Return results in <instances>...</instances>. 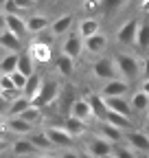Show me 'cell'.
<instances>
[{"instance_id":"obj_1","label":"cell","mask_w":149,"mask_h":158,"mask_svg":"<svg viewBox=\"0 0 149 158\" xmlns=\"http://www.w3.org/2000/svg\"><path fill=\"white\" fill-rule=\"evenodd\" d=\"M114 64L119 70V77L125 81H136L138 77H143V62H138L136 57L127 55V53H116L114 55Z\"/></svg>"},{"instance_id":"obj_2","label":"cell","mask_w":149,"mask_h":158,"mask_svg":"<svg viewBox=\"0 0 149 158\" xmlns=\"http://www.w3.org/2000/svg\"><path fill=\"white\" fill-rule=\"evenodd\" d=\"M92 75L95 79L107 84L112 79H119V70H116V64H114V57H99L95 64H92Z\"/></svg>"},{"instance_id":"obj_3","label":"cell","mask_w":149,"mask_h":158,"mask_svg":"<svg viewBox=\"0 0 149 158\" xmlns=\"http://www.w3.org/2000/svg\"><path fill=\"white\" fill-rule=\"evenodd\" d=\"M86 154H90L92 158H103V156L114 154V145L105 138H101L99 134H90L86 138Z\"/></svg>"},{"instance_id":"obj_4","label":"cell","mask_w":149,"mask_h":158,"mask_svg":"<svg viewBox=\"0 0 149 158\" xmlns=\"http://www.w3.org/2000/svg\"><path fill=\"white\" fill-rule=\"evenodd\" d=\"M44 132H46V136L50 138V143H53L55 149H62V152L74 149V138H72L62 125H50V127H46Z\"/></svg>"},{"instance_id":"obj_5","label":"cell","mask_w":149,"mask_h":158,"mask_svg":"<svg viewBox=\"0 0 149 158\" xmlns=\"http://www.w3.org/2000/svg\"><path fill=\"white\" fill-rule=\"evenodd\" d=\"M59 97V84L57 81H46L44 79V84H42V90H40V94H37L35 99H33V106H37V108H46V106H50L55 99Z\"/></svg>"},{"instance_id":"obj_6","label":"cell","mask_w":149,"mask_h":158,"mask_svg":"<svg viewBox=\"0 0 149 158\" xmlns=\"http://www.w3.org/2000/svg\"><path fill=\"white\" fill-rule=\"evenodd\" d=\"M138 24H140L138 18L125 20V22L116 29V42H119V44H125V46L134 44V42H136V33H138Z\"/></svg>"},{"instance_id":"obj_7","label":"cell","mask_w":149,"mask_h":158,"mask_svg":"<svg viewBox=\"0 0 149 158\" xmlns=\"http://www.w3.org/2000/svg\"><path fill=\"white\" fill-rule=\"evenodd\" d=\"M129 92V84L125 81V79H112V81H107V84H103L101 86V97L103 99H119V97H125Z\"/></svg>"},{"instance_id":"obj_8","label":"cell","mask_w":149,"mask_h":158,"mask_svg":"<svg viewBox=\"0 0 149 158\" xmlns=\"http://www.w3.org/2000/svg\"><path fill=\"white\" fill-rule=\"evenodd\" d=\"M125 141H127V145L132 147L136 154L143 152V154L149 156V134H147V132H143V130H132V132L125 134Z\"/></svg>"},{"instance_id":"obj_9","label":"cell","mask_w":149,"mask_h":158,"mask_svg":"<svg viewBox=\"0 0 149 158\" xmlns=\"http://www.w3.org/2000/svg\"><path fill=\"white\" fill-rule=\"evenodd\" d=\"M81 51H83V37L79 33H70L62 44V55H68L70 59H77L81 55Z\"/></svg>"},{"instance_id":"obj_10","label":"cell","mask_w":149,"mask_h":158,"mask_svg":"<svg viewBox=\"0 0 149 158\" xmlns=\"http://www.w3.org/2000/svg\"><path fill=\"white\" fill-rule=\"evenodd\" d=\"M74 24V15L72 13H62L59 18H55L53 20V24H50V33L53 37H59V35H70V29Z\"/></svg>"},{"instance_id":"obj_11","label":"cell","mask_w":149,"mask_h":158,"mask_svg":"<svg viewBox=\"0 0 149 158\" xmlns=\"http://www.w3.org/2000/svg\"><path fill=\"white\" fill-rule=\"evenodd\" d=\"M50 24H53V22L48 20V15H44V13H31V15L26 18V31H29L31 35H37V33L50 29Z\"/></svg>"},{"instance_id":"obj_12","label":"cell","mask_w":149,"mask_h":158,"mask_svg":"<svg viewBox=\"0 0 149 158\" xmlns=\"http://www.w3.org/2000/svg\"><path fill=\"white\" fill-rule=\"evenodd\" d=\"M95 134H99L101 138H105V141H110L112 145H119V141H123V138H125V132H121L119 127L110 125V123H105V121L97 125Z\"/></svg>"},{"instance_id":"obj_13","label":"cell","mask_w":149,"mask_h":158,"mask_svg":"<svg viewBox=\"0 0 149 158\" xmlns=\"http://www.w3.org/2000/svg\"><path fill=\"white\" fill-rule=\"evenodd\" d=\"M86 99H88V103H90V108H92V116H95L99 123H103V121H105V116H107L105 99H103L99 92H92V94H88Z\"/></svg>"},{"instance_id":"obj_14","label":"cell","mask_w":149,"mask_h":158,"mask_svg":"<svg viewBox=\"0 0 149 158\" xmlns=\"http://www.w3.org/2000/svg\"><path fill=\"white\" fill-rule=\"evenodd\" d=\"M11 154L15 158H33V156L40 154V152L33 147V143L29 141V138H18V141L11 143Z\"/></svg>"},{"instance_id":"obj_15","label":"cell","mask_w":149,"mask_h":158,"mask_svg":"<svg viewBox=\"0 0 149 158\" xmlns=\"http://www.w3.org/2000/svg\"><path fill=\"white\" fill-rule=\"evenodd\" d=\"M107 35H103V33H97V35H92V37H88V40H83V48L90 53V55H101V53H105L107 51Z\"/></svg>"},{"instance_id":"obj_16","label":"cell","mask_w":149,"mask_h":158,"mask_svg":"<svg viewBox=\"0 0 149 158\" xmlns=\"http://www.w3.org/2000/svg\"><path fill=\"white\" fill-rule=\"evenodd\" d=\"M5 127H7L11 134H18V136H31V134H33V125L26 123L22 116L7 118V121H5Z\"/></svg>"},{"instance_id":"obj_17","label":"cell","mask_w":149,"mask_h":158,"mask_svg":"<svg viewBox=\"0 0 149 158\" xmlns=\"http://www.w3.org/2000/svg\"><path fill=\"white\" fill-rule=\"evenodd\" d=\"M5 15H7V31L22 40L29 33L26 31V18L24 15H9V13H5Z\"/></svg>"},{"instance_id":"obj_18","label":"cell","mask_w":149,"mask_h":158,"mask_svg":"<svg viewBox=\"0 0 149 158\" xmlns=\"http://www.w3.org/2000/svg\"><path fill=\"white\" fill-rule=\"evenodd\" d=\"M70 116L79 118V121L88 123V118L92 116V108L88 103V99H74V101L70 103Z\"/></svg>"},{"instance_id":"obj_19","label":"cell","mask_w":149,"mask_h":158,"mask_svg":"<svg viewBox=\"0 0 149 158\" xmlns=\"http://www.w3.org/2000/svg\"><path fill=\"white\" fill-rule=\"evenodd\" d=\"M105 106H107V112H116V114H123V116H129L132 118L134 110L129 106V101L125 97H119V99H105Z\"/></svg>"},{"instance_id":"obj_20","label":"cell","mask_w":149,"mask_h":158,"mask_svg":"<svg viewBox=\"0 0 149 158\" xmlns=\"http://www.w3.org/2000/svg\"><path fill=\"white\" fill-rule=\"evenodd\" d=\"M72 138H79V136H83L86 134V130H88V123H83V121H79V118H74V116H66L64 118V125H62Z\"/></svg>"},{"instance_id":"obj_21","label":"cell","mask_w":149,"mask_h":158,"mask_svg":"<svg viewBox=\"0 0 149 158\" xmlns=\"http://www.w3.org/2000/svg\"><path fill=\"white\" fill-rule=\"evenodd\" d=\"M29 141L33 143V147L40 152V154H50V149H55L53 143H50V138L46 136L44 130H42V132H33V134L29 136Z\"/></svg>"},{"instance_id":"obj_22","label":"cell","mask_w":149,"mask_h":158,"mask_svg":"<svg viewBox=\"0 0 149 158\" xmlns=\"http://www.w3.org/2000/svg\"><path fill=\"white\" fill-rule=\"evenodd\" d=\"M97 33H101V22H99L97 18H83L81 22H79V35L83 40L97 35Z\"/></svg>"},{"instance_id":"obj_23","label":"cell","mask_w":149,"mask_h":158,"mask_svg":"<svg viewBox=\"0 0 149 158\" xmlns=\"http://www.w3.org/2000/svg\"><path fill=\"white\" fill-rule=\"evenodd\" d=\"M143 53L149 51V18H143L138 24V33H136V42H134Z\"/></svg>"},{"instance_id":"obj_24","label":"cell","mask_w":149,"mask_h":158,"mask_svg":"<svg viewBox=\"0 0 149 158\" xmlns=\"http://www.w3.org/2000/svg\"><path fill=\"white\" fill-rule=\"evenodd\" d=\"M105 123L119 127V130L125 132V134H127V132H132V118H129V116H123V114H116V112H107Z\"/></svg>"},{"instance_id":"obj_25","label":"cell","mask_w":149,"mask_h":158,"mask_svg":"<svg viewBox=\"0 0 149 158\" xmlns=\"http://www.w3.org/2000/svg\"><path fill=\"white\" fill-rule=\"evenodd\" d=\"M0 48H5L9 53H18V51L22 48V40L15 37L9 31H2V33H0Z\"/></svg>"},{"instance_id":"obj_26","label":"cell","mask_w":149,"mask_h":158,"mask_svg":"<svg viewBox=\"0 0 149 158\" xmlns=\"http://www.w3.org/2000/svg\"><path fill=\"white\" fill-rule=\"evenodd\" d=\"M31 106H33L31 99H26L24 94H20V97L15 99V101H11V103H9V114H7V116H9V118H13V116H22Z\"/></svg>"},{"instance_id":"obj_27","label":"cell","mask_w":149,"mask_h":158,"mask_svg":"<svg viewBox=\"0 0 149 158\" xmlns=\"http://www.w3.org/2000/svg\"><path fill=\"white\" fill-rule=\"evenodd\" d=\"M129 106H132V110L136 112V114H147V110H149V94H145L143 90H136L134 94H132V99H129Z\"/></svg>"},{"instance_id":"obj_28","label":"cell","mask_w":149,"mask_h":158,"mask_svg":"<svg viewBox=\"0 0 149 158\" xmlns=\"http://www.w3.org/2000/svg\"><path fill=\"white\" fill-rule=\"evenodd\" d=\"M42 84H44V79L37 75V73H35V75H31V77H29V81H26V88H24V92H22V94H24L26 99H31V101H33V99L40 94Z\"/></svg>"},{"instance_id":"obj_29","label":"cell","mask_w":149,"mask_h":158,"mask_svg":"<svg viewBox=\"0 0 149 158\" xmlns=\"http://www.w3.org/2000/svg\"><path fill=\"white\" fill-rule=\"evenodd\" d=\"M18 59H20V53H7L2 59H0V75H11L18 70Z\"/></svg>"},{"instance_id":"obj_30","label":"cell","mask_w":149,"mask_h":158,"mask_svg":"<svg viewBox=\"0 0 149 158\" xmlns=\"http://www.w3.org/2000/svg\"><path fill=\"white\" fill-rule=\"evenodd\" d=\"M31 57L35 59V62H48L50 59V44H44V42H35L33 46H31Z\"/></svg>"},{"instance_id":"obj_31","label":"cell","mask_w":149,"mask_h":158,"mask_svg":"<svg viewBox=\"0 0 149 158\" xmlns=\"http://www.w3.org/2000/svg\"><path fill=\"white\" fill-rule=\"evenodd\" d=\"M18 73H22L24 77L35 75V59L31 57V53H20V59H18Z\"/></svg>"},{"instance_id":"obj_32","label":"cell","mask_w":149,"mask_h":158,"mask_svg":"<svg viewBox=\"0 0 149 158\" xmlns=\"http://www.w3.org/2000/svg\"><path fill=\"white\" fill-rule=\"evenodd\" d=\"M55 68L59 70V75L70 77L74 73V59H70L68 55H59L57 59H55Z\"/></svg>"},{"instance_id":"obj_33","label":"cell","mask_w":149,"mask_h":158,"mask_svg":"<svg viewBox=\"0 0 149 158\" xmlns=\"http://www.w3.org/2000/svg\"><path fill=\"white\" fill-rule=\"evenodd\" d=\"M125 2H127V0H101V2L97 5V9H99L101 13L112 15V13H116V11H119Z\"/></svg>"},{"instance_id":"obj_34","label":"cell","mask_w":149,"mask_h":158,"mask_svg":"<svg viewBox=\"0 0 149 158\" xmlns=\"http://www.w3.org/2000/svg\"><path fill=\"white\" fill-rule=\"evenodd\" d=\"M22 118H24V121L26 123H31V125H35L37 121H40V118H42V110L40 108H37V106H31L24 114H22Z\"/></svg>"},{"instance_id":"obj_35","label":"cell","mask_w":149,"mask_h":158,"mask_svg":"<svg viewBox=\"0 0 149 158\" xmlns=\"http://www.w3.org/2000/svg\"><path fill=\"white\" fill-rule=\"evenodd\" d=\"M114 156L116 158H138V154L129 145H114Z\"/></svg>"},{"instance_id":"obj_36","label":"cell","mask_w":149,"mask_h":158,"mask_svg":"<svg viewBox=\"0 0 149 158\" xmlns=\"http://www.w3.org/2000/svg\"><path fill=\"white\" fill-rule=\"evenodd\" d=\"M13 2H15V9H18L20 15H24L26 11H31V9L37 7V0H13Z\"/></svg>"},{"instance_id":"obj_37","label":"cell","mask_w":149,"mask_h":158,"mask_svg":"<svg viewBox=\"0 0 149 158\" xmlns=\"http://www.w3.org/2000/svg\"><path fill=\"white\" fill-rule=\"evenodd\" d=\"M11 81H13V86H15V90H20V92H24V88H26V81H29V77H24L22 73H11Z\"/></svg>"},{"instance_id":"obj_38","label":"cell","mask_w":149,"mask_h":158,"mask_svg":"<svg viewBox=\"0 0 149 158\" xmlns=\"http://www.w3.org/2000/svg\"><path fill=\"white\" fill-rule=\"evenodd\" d=\"M13 90H15V86L11 81V75H0V92H13Z\"/></svg>"},{"instance_id":"obj_39","label":"cell","mask_w":149,"mask_h":158,"mask_svg":"<svg viewBox=\"0 0 149 158\" xmlns=\"http://www.w3.org/2000/svg\"><path fill=\"white\" fill-rule=\"evenodd\" d=\"M59 158H81V152H77V149H66V152L59 154Z\"/></svg>"},{"instance_id":"obj_40","label":"cell","mask_w":149,"mask_h":158,"mask_svg":"<svg viewBox=\"0 0 149 158\" xmlns=\"http://www.w3.org/2000/svg\"><path fill=\"white\" fill-rule=\"evenodd\" d=\"M143 79H149V55L143 59Z\"/></svg>"},{"instance_id":"obj_41","label":"cell","mask_w":149,"mask_h":158,"mask_svg":"<svg viewBox=\"0 0 149 158\" xmlns=\"http://www.w3.org/2000/svg\"><path fill=\"white\" fill-rule=\"evenodd\" d=\"M5 114H9V103L0 97V116H5Z\"/></svg>"},{"instance_id":"obj_42","label":"cell","mask_w":149,"mask_h":158,"mask_svg":"<svg viewBox=\"0 0 149 158\" xmlns=\"http://www.w3.org/2000/svg\"><path fill=\"white\" fill-rule=\"evenodd\" d=\"M2 31H7V15H5V11H0V33Z\"/></svg>"},{"instance_id":"obj_43","label":"cell","mask_w":149,"mask_h":158,"mask_svg":"<svg viewBox=\"0 0 149 158\" xmlns=\"http://www.w3.org/2000/svg\"><path fill=\"white\" fill-rule=\"evenodd\" d=\"M7 149H11V145H9V141L5 138V141H0V154H5Z\"/></svg>"},{"instance_id":"obj_44","label":"cell","mask_w":149,"mask_h":158,"mask_svg":"<svg viewBox=\"0 0 149 158\" xmlns=\"http://www.w3.org/2000/svg\"><path fill=\"white\" fill-rule=\"evenodd\" d=\"M140 90L145 94H149V79H143V81H140Z\"/></svg>"},{"instance_id":"obj_45","label":"cell","mask_w":149,"mask_h":158,"mask_svg":"<svg viewBox=\"0 0 149 158\" xmlns=\"http://www.w3.org/2000/svg\"><path fill=\"white\" fill-rule=\"evenodd\" d=\"M140 11H145L149 15V0H143V2H140Z\"/></svg>"},{"instance_id":"obj_46","label":"cell","mask_w":149,"mask_h":158,"mask_svg":"<svg viewBox=\"0 0 149 158\" xmlns=\"http://www.w3.org/2000/svg\"><path fill=\"white\" fill-rule=\"evenodd\" d=\"M33 158H59V156H55V154H37Z\"/></svg>"},{"instance_id":"obj_47","label":"cell","mask_w":149,"mask_h":158,"mask_svg":"<svg viewBox=\"0 0 149 158\" xmlns=\"http://www.w3.org/2000/svg\"><path fill=\"white\" fill-rule=\"evenodd\" d=\"M0 141H5V125H0Z\"/></svg>"},{"instance_id":"obj_48","label":"cell","mask_w":149,"mask_h":158,"mask_svg":"<svg viewBox=\"0 0 149 158\" xmlns=\"http://www.w3.org/2000/svg\"><path fill=\"white\" fill-rule=\"evenodd\" d=\"M81 158H92L90 154H86V152H81Z\"/></svg>"},{"instance_id":"obj_49","label":"cell","mask_w":149,"mask_h":158,"mask_svg":"<svg viewBox=\"0 0 149 158\" xmlns=\"http://www.w3.org/2000/svg\"><path fill=\"white\" fill-rule=\"evenodd\" d=\"M7 2H9V0H0V7H5Z\"/></svg>"},{"instance_id":"obj_50","label":"cell","mask_w":149,"mask_h":158,"mask_svg":"<svg viewBox=\"0 0 149 158\" xmlns=\"http://www.w3.org/2000/svg\"><path fill=\"white\" fill-rule=\"evenodd\" d=\"M103 158H116V156H114V154H110V156H103Z\"/></svg>"},{"instance_id":"obj_51","label":"cell","mask_w":149,"mask_h":158,"mask_svg":"<svg viewBox=\"0 0 149 158\" xmlns=\"http://www.w3.org/2000/svg\"><path fill=\"white\" fill-rule=\"evenodd\" d=\"M147 127H149V110H147Z\"/></svg>"},{"instance_id":"obj_52","label":"cell","mask_w":149,"mask_h":158,"mask_svg":"<svg viewBox=\"0 0 149 158\" xmlns=\"http://www.w3.org/2000/svg\"><path fill=\"white\" fill-rule=\"evenodd\" d=\"M0 125H5V121H2V116H0Z\"/></svg>"},{"instance_id":"obj_53","label":"cell","mask_w":149,"mask_h":158,"mask_svg":"<svg viewBox=\"0 0 149 158\" xmlns=\"http://www.w3.org/2000/svg\"><path fill=\"white\" fill-rule=\"evenodd\" d=\"M147 55H149V51H147Z\"/></svg>"},{"instance_id":"obj_54","label":"cell","mask_w":149,"mask_h":158,"mask_svg":"<svg viewBox=\"0 0 149 158\" xmlns=\"http://www.w3.org/2000/svg\"><path fill=\"white\" fill-rule=\"evenodd\" d=\"M145 158H149V156H145Z\"/></svg>"},{"instance_id":"obj_55","label":"cell","mask_w":149,"mask_h":158,"mask_svg":"<svg viewBox=\"0 0 149 158\" xmlns=\"http://www.w3.org/2000/svg\"><path fill=\"white\" fill-rule=\"evenodd\" d=\"M147 18H149V15H147Z\"/></svg>"}]
</instances>
